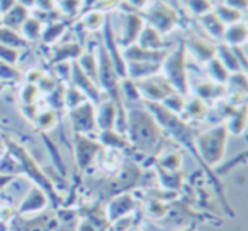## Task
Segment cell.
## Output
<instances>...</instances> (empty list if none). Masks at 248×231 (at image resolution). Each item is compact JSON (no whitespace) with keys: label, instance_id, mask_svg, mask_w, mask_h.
Returning <instances> with one entry per match:
<instances>
[{"label":"cell","instance_id":"obj_17","mask_svg":"<svg viewBox=\"0 0 248 231\" xmlns=\"http://www.w3.org/2000/svg\"><path fill=\"white\" fill-rule=\"evenodd\" d=\"M161 63H144V61H128L126 63V77L132 80H142L160 73Z\"/></svg>","mask_w":248,"mask_h":231},{"label":"cell","instance_id":"obj_41","mask_svg":"<svg viewBox=\"0 0 248 231\" xmlns=\"http://www.w3.org/2000/svg\"><path fill=\"white\" fill-rule=\"evenodd\" d=\"M64 96H65V86L62 83H58L57 87L51 93H48L49 108H52L55 111L64 108Z\"/></svg>","mask_w":248,"mask_h":231},{"label":"cell","instance_id":"obj_35","mask_svg":"<svg viewBox=\"0 0 248 231\" xmlns=\"http://www.w3.org/2000/svg\"><path fill=\"white\" fill-rule=\"evenodd\" d=\"M65 23L64 22H52L51 25H48L44 31H42V33H41V39L45 42V44H54V42H57L60 38H61V35L65 32Z\"/></svg>","mask_w":248,"mask_h":231},{"label":"cell","instance_id":"obj_32","mask_svg":"<svg viewBox=\"0 0 248 231\" xmlns=\"http://www.w3.org/2000/svg\"><path fill=\"white\" fill-rule=\"evenodd\" d=\"M212 10H214V13L219 17V20L225 26L237 23V22H241V19H243V12H240L237 9H232V7H230L227 4H219V6H217Z\"/></svg>","mask_w":248,"mask_h":231},{"label":"cell","instance_id":"obj_54","mask_svg":"<svg viewBox=\"0 0 248 231\" xmlns=\"http://www.w3.org/2000/svg\"><path fill=\"white\" fill-rule=\"evenodd\" d=\"M180 231H196V230H195V227H190V226H189V227H186V229H183V230H180Z\"/></svg>","mask_w":248,"mask_h":231},{"label":"cell","instance_id":"obj_36","mask_svg":"<svg viewBox=\"0 0 248 231\" xmlns=\"http://www.w3.org/2000/svg\"><path fill=\"white\" fill-rule=\"evenodd\" d=\"M0 44L17 50V47H23L25 45V38L20 36L15 29L6 28V26H0Z\"/></svg>","mask_w":248,"mask_h":231},{"label":"cell","instance_id":"obj_49","mask_svg":"<svg viewBox=\"0 0 248 231\" xmlns=\"http://www.w3.org/2000/svg\"><path fill=\"white\" fill-rule=\"evenodd\" d=\"M42 76H44V74H42V71H39V70L33 68V70H31V71H28V73H26V83L38 84V82L41 80V77H42Z\"/></svg>","mask_w":248,"mask_h":231},{"label":"cell","instance_id":"obj_19","mask_svg":"<svg viewBox=\"0 0 248 231\" xmlns=\"http://www.w3.org/2000/svg\"><path fill=\"white\" fill-rule=\"evenodd\" d=\"M248 29L246 22H237L225 28L222 41L230 47H243L247 42Z\"/></svg>","mask_w":248,"mask_h":231},{"label":"cell","instance_id":"obj_48","mask_svg":"<svg viewBox=\"0 0 248 231\" xmlns=\"http://www.w3.org/2000/svg\"><path fill=\"white\" fill-rule=\"evenodd\" d=\"M224 4H227L232 9H237L240 12H244L247 9L248 0H224Z\"/></svg>","mask_w":248,"mask_h":231},{"label":"cell","instance_id":"obj_3","mask_svg":"<svg viewBox=\"0 0 248 231\" xmlns=\"http://www.w3.org/2000/svg\"><path fill=\"white\" fill-rule=\"evenodd\" d=\"M187 51L185 42H182L176 50L167 52L164 60L161 61L160 71L161 76L167 80V83L173 87L174 92L182 96H189V77H187V66H186Z\"/></svg>","mask_w":248,"mask_h":231},{"label":"cell","instance_id":"obj_14","mask_svg":"<svg viewBox=\"0 0 248 231\" xmlns=\"http://www.w3.org/2000/svg\"><path fill=\"white\" fill-rule=\"evenodd\" d=\"M208 115H209L208 103L203 102L201 98L193 96V98L186 99V105H185V109L180 116L187 124H190V122H201V121L206 119Z\"/></svg>","mask_w":248,"mask_h":231},{"label":"cell","instance_id":"obj_51","mask_svg":"<svg viewBox=\"0 0 248 231\" xmlns=\"http://www.w3.org/2000/svg\"><path fill=\"white\" fill-rule=\"evenodd\" d=\"M126 1H128L129 6H131L132 9H135V10L144 9V7L147 6V3H148V0H126Z\"/></svg>","mask_w":248,"mask_h":231},{"label":"cell","instance_id":"obj_40","mask_svg":"<svg viewBox=\"0 0 248 231\" xmlns=\"http://www.w3.org/2000/svg\"><path fill=\"white\" fill-rule=\"evenodd\" d=\"M86 100H89L86 98V95L83 92H80L77 87L74 86H70V87H65V96H64V108H67L68 111L84 103Z\"/></svg>","mask_w":248,"mask_h":231},{"label":"cell","instance_id":"obj_46","mask_svg":"<svg viewBox=\"0 0 248 231\" xmlns=\"http://www.w3.org/2000/svg\"><path fill=\"white\" fill-rule=\"evenodd\" d=\"M19 76H20V73L13 66H9L0 60V80H13Z\"/></svg>","mask_w":248,"mask_h":231},{"label":"cell","instance_id":"obj_47","mask_svg":"<svg viewBox=\"0 0 248 231\" xmlns=\"http://www.w3.org/2000/svg\"><path fill=\"white\" fill-rule=\"evenodd\" d=\"M81 1L83 0H61L60 4H61V12L65 13V15H76L81 6Z\"/></svg>","mask_w":248,"mask_h":231},{"label":"cell","instance_id":"obj_5","mask_svg":"<svg viewBox=\"0 0 248 231\" xmlns=\"http://www.w3.org/2000/svg\"><path fill=\"white\" fill-rule=\"evenodd\" d=\"M142 17L145 23L151 25L161 35L170 33L180 23V16L177 10H174L171 6H169L167 3L161 0H157L155 3H153L150 9L144 12Z\"/></svg>","mask_w":248,"mask_h":231},{"label":"cell","instance_id":"obj_33","mask_svg":"<svg viewBox=\"0 0 248 231\" xmlns=\"http://www.w3.org/2000/svg\"><path fill=\"white\" fill-rule=\"evenodd\" d=\"M225 87H227V92L247 95V74L246 73H232V74H230V79H228Z\"/></svg>","mask_w":248,"mask_h":231},{"label":"cell","instance_id":"obj_34","mask_svg":"<svg viewBox=\"0 0 248 231\" xmlns=\"http://www.w3.org/2000/svg\"><path fill=\"white\" fill-rule=\"evenodd\" d=\"M22 29V33H23V38L25 39H29V41H35L41 36L42 33V23L39 19L36 17H26V20L22 23L20 26Z\"/></svg>","mask_w":248,"mask_h":231},{"label":"cell","instance_id":"obj_11","mask_svg":"<svg viewBox=\"0 0 248 231\" xmlns=\"http://www.w3.org/2000/svg\"><path fill=\"white\" fill-rule=\"evenodd\" d=\"M186 51H189L196 60H199L201 63L208 64L211 60H214L217 57V45L208 42L206 39L192 35L186 42H185Z\"/></svg>","mask_w":248,"mask_h":231},{"label":"cell","instance_id":"obj_31","mask_svg":"<svg viewBox=\"0 0 248 231\" xmlns=\"http://www.w3.org/2000/svg\"><path fill=\"white\" fill-rule=\"evenodd\" d=\"M208 74H209L211 82L217 84H222V86H225L230 79V71L222 66V63L217 57L208 63Z\"/></svg>","mask_w":248,"mask_h":231},{"label":"cell","instance_id":"obj_2","mask_svg":"<svg viewBox=\"0 0 248 231\" xmlns=\"http://www.w3.org/2000/svg\"><path fill=\"white\" fill-rule=\"evenodd\" d=\"M228 130L225 124H218L195 135V147L201 160L208 166H217L224 160L228 144Z\"/></svg>","mask_w":248,"mask_h":231},{"label":"cell","instance_id":"obj_25","mask_svg":"<svg viewBox=\"0 0 248 231\" xmlns=\"http://www.w3.org/2000/svg\"><path fill=\"white\" fill-rule=\"evenodd\" d=\"M32 124L41 132L52 131L57 127V124H58V111H55L52 108H46V109L38 111V114H36L35 119L32 121Z\"/></svg>","mask_w":248,"mask_h":231},{"label":"cell","instance_id":"obj_9","mask_svg":"<svg viewBox=\"0 0 248 231\" xmlns=\"http://www.w3.org/2000/svg\"><path fill=\"white\" fill-rule=\"evenodd\" d=\"M70 80H71L73 86L77 87L80 92H83L90 102H93L94 105L100 102V90H99V86L87 74H84V71L78 67L77 61H73L71 63Z\"/></svg>","mask_w":248,"mask_h":231},{"label":"cell","instance_id":"obj_39","mask_svg":"<svg viewBox=\"0 0 248 231\" xmlns=\"http://www.w3.org/2000/svg\"><path fill=\"white\" fill-rule=\"evenodd\" d=\"M121 96H122V100H131V102H138L141 100V95L138 92V87H137V83L129 79V77H125V79H121Z\"/></svg>","mask_w":248,"mask_h":231},{"label":"cell","instance_id":"obj_22","mask_svg":"<svg viewBox=\"0 0 248 231\" xmlns=\"http://www.w3.org/2000/svg\"><path fill=\"white\" fill-rule=\"evenodd\" d=\"M217 58L222 63V66L230 71V74L232 73H246L244 68L241 67L232 47L230 45H217Z\"/></svg>","mask_w":248,"mask_h":231},{"label":"cell","instance_id":"obj_27","mask_svg":"<svg viewBox=\"0 0 248 231\" xmlns=\"http://www.w3.org/2000/svg\"><path fill=\"white\" fill-rule=\"evenodd\" d=\"M201 17V23L202 26L205 28V31L215 39H221L222 41V36H224V32H225V25L219 20V17L214 13V10L199 16Z\"/></svg>","mask_w":248,"mask_h":231},{"label":"cell","instance_id":"obj_44","mask_svg":"<svg viewBox=\"0 0 248 231\" xmlns=\"http://www.w3.org/2000/svg\"><path fill=\"white\" fill-rule=\"evenodd\" d=\"M19 58V51L16 48L0 44V60L9 66H15Z\"/></svg>","mask_w":248,"mask_h":231},{"label":"cell","instance_id":"obj_50","mask_svg":"<svg viewBox=\"0 0 248 231\" xmlns=\"http://www.w3.org/2000/svg\"><path fill=\"white\" fill-rule=\"evenodd\" d=\"M33 4L44 12H49L54 9V0H35Z\"/></svg>","mask_w":248,"mask_h":231},{"label":"cell","instance_id":"obj_8","mask_svg":"<svg viewBox=\"0 0 248 231\" xmlns=\"http://www.w3.org/2000/svg\"><path fill=\"white\" fill-rule=\"evenodd\" d=\"M73 144H74V159L78 170L87 169L97 159V154L102 150L100 143L96 138H92L90 135L74 134Z\"/></svg>","mask_w":248,"mask_h":231},{"label":"cell","instance_id":"obj_55","mask_svg":"<svg viewBox=\"0 0 248 231\" xmlns=\"http://www.w3.org/2000/svg\"><path fill=\"white\" fill-rule=\"evenodd\" d=\"M131 231H137V230H131Z\"/></svg>","mask_w":248,"mask_h":231},{"label":"cell","instance_id":"obj_45","mask_svg":"<svg viewBox=\"0 0 248 231\" xmlns=\"http://www.w3.org/2000/svg\"><path fill=\"white\" fill-rule=\"evenodd\" d=\"M57 84H58V82H57L54 77H51V76H42V77H41V80L38 82L36 87H38V90H39V92L51 93V92L57 87Z\"/></svg>","mask_w":248,"mask_h":231},{"label":"cell","instance_id":"obj_4","mask_svg":"<svg viewBox=\"0 0 248 231\" xmlns=\"http://www.w3.org/2000/svg\"><path fill=\"white\" fill-rule=\"evenodd\" d=\"M96 57H97V84L109 95V99L113 100L119 109H125L121 96V77L118 76L115 66L103 44L99 45Z\"/></svg>","mask_w":248,"mask_h":231},{"label":"cell","instance_id":"obj_6","mask_svg":"<svg viewBox=\"0 0 248 231\" xmlns=\"http://www.w3.org/2000/svg\"><path fill=\"white\" fill-rule=\"evenodd\" d=\"M68 119L71 124L73 134L78 135H96V105L90 100L68 111Z\"/></svg>","mask_w":248,"mask_h":231},{"label":"cell","instance_id":"obj_1","mask_svg":"<svg viewBox=\"0 0 248 231\" xmlns=\"http://www.w3.org/2000/svg\"><path fill=\"white\" fill-rule=\"evenodd\" d=\"M125 135L131 147L153 151L160 144L164 131L147 108H131L126 109Z\"/></svg>","mask_w":248,"mask_h":231},{"label":"cell","instance_id":"obj_26","mask_svg":"<svg viewBox=\"0 0 248 231\" xmlns=\"http://www.w3.org/2000/svg\"><path fill=\"white\" fill-rule=\"evenodd\" d=\"M83 47L77 42L60 44L54 48V63H64L67 60H77L83 54Z\"/></svg>","mask_w":248,"mask_h":231},{"label":"cell","instance_id":"obj_42","mask_svg":"<svg viewBox=\"0 0 248 231\" xmlns=\"http://www.w3.org/2000/svg\"><path fill=\"white\" fill-rule=\"evenodd\" d=\"M38 93H39V90H38L36 84L25 83L19 92V99H20L22 105H32V103H36Z\"/></svg>","mask_w":248,"mask_h":231},{"label":"cell","instance_id":"obj_13","mask_svg":"<svg viewBox=\"0 0 248 231\" xmlns=\"http://www.w3.org/2000/svg\"><path fill=\"white\" fill-rule=\"evenodd\" d=\"M167 55V51L160 50V51H151L141 48L138 44H132L126 47L122 52V57L125 63L128 61H144V63H161L164 57Z\"/></svg>","mask_w":248,"mask_h":231},{"label":"cell","instance_id":"obj_7","mask_svg":"<svg viewBox=\"0 0 248 231\" xmlns=\"http://www.w3.org/2000/svg\"><path fill=\"white\" fill-rule=\"evenodd\" d=\"M135 83L141 95V100H145V102L161 103L170 93L174 92L173 87L167 83V80L160 74H155L142 80H137Z\"/></svg>","mask_w":248,"mask_h":231},{"label":"cell","instance_id":"obj_21","mask_svg":"<svg viewBox=\"0 0 248 231\" xmlns=\"http://www.w3.org/2000/svg\"><path fill=\"white\" fill-rule=\"evenodd\" d=\"M134 210V199L131 195L125 194L115 198L108 207V220L116 221L122 217H126Z\"/></svg>","mask_w":248,"mask_h":231},{"label":"cell","instance_id":"obj_12","mask_svg":"<svg viewBox=\"0 0 248 231\" xmlns=\"http://www.w3.org/2000/svg\"><path fill=\"white\" fill-rule=\"evenodd\" d=\"M118 111H119L118 105L110 99L99 102V105L96 108V127H97V131L115 130Z\"/></svg>","mask_w":248,"mask_h":231},{"label":"cell","instance_id":"obj_53","mask_svg":"<svg viewBox=\"0 0 248 231\" xmlns=\"http://www.w3.org/2000/svg\"><path fill=\"white\" fill-rule=\"evenodd\" d=\"M33 1L35 0H19V4H22L23 7H31V6H33Z\"/></svg>","mask_w":248,"mask_h":231},{"label":"cell","instance_id":"obj_38","mask_svg":"<svg viewBox=\"0 0 248 231\" xmlns=\"http://www.w3.org/2000/svg\"><path fill=\"white\" fill-rule=\"evenodd\" d=\"M186 99H187V98L182 96L180 93L173 92V93H170V95L161 102V105H163L166 109H169L170 112H173V114H176V115L180 116L182 112H183V109H185Z\"/></svg>","mask_w":248,"mask_h":231},{"label":"cell","instance_id":"obj_43","mask_svg":"<svg viewBox=\"0 0 248 231\" xmlns=\"http://www.w3.org/2000/svg\"><path fill=\"white\" fill-rule=\"evenodd\" d=\"M186 4L196 16H202L214 9L211 0H186Z\"/></svg>","mask_w":248,"mask_h":231},{"label":"cell","instance_id":"obj_52","mask_svg":"<svg viewBox=\"0 0 248 231\" xmlns=\"http://www.w3.org/2000/svg\"><path fill=\"white\" fill-rule=\"evenodd\" d=\"M13 179V175H4V173H0V189L4 188L7 183H10Z\"/></svg>","mask_w":248,"mask_h":231},{"label":"cell","instance_id":"obj_30","mask_svg":"<svg viewBox=\"0 0 248 231\" xmlns=\"http://www.w3.org/2000/svg\"><path fill=\"white\" fill-rule=\"evenodd\" d=\"M78 67L97 84V57L93 52H83L77 58Z\"/></svg>","mask_w":248,"mask_h":231},{"label":"cell","instance_id":"obj_16","mask_svg":"<svg viewBox=\"0 0 248 231\" xmlns=\"http://www.w3.org/2000/svg\"><path fill=\"white\" fill-rule=\"evenodd\" d=\"M227 95V87L222 84H217L211 80L208 82H199L195 86V96L201 98L203 102H218L224 99Z\"/></svg>","mask_w":248,"mask_h":231},{"label":"cell","instance_id":"obj_15","mask_svg":"<svg viewBox=\"0 0 248 231\" xmlns=\"http://www.w3.org/2000/svg\"><path fill=\"white\" fill-rule=\"evenodd\" d=\"M48 205V198L44 194V191H41L39 188H32L26 197L22 199L17 213L19 214H31V213H38L42 211L45 207Z\"/></svg>","mask_w":248,"mask_h":231},{"label":"cell","instance_id":"obj_18","mask_svg":"<svg viewBox=\"0 0 248 231\" xmlns=\"http://www.w3.org/2000/svg\"><path fill=\"white\" fill-rule=\"evenodd\" d=\"M137 44L141 47V48H145V50H151V51H160L164 48V41H163V35L155 31L151 25L145 23L138 39H137Z\"/></svg>","mask_w":248,"mask_h":231},{"label":"cell","instance_id":"obj_23","mask_svg":"<svg viewBox=\"0 0 248 231\" xmlns=\"http://www.w3.org/2000/svg\"><path fill=\"white\" fill-rule=\"evenodd\" d=\"M96 162L106 172H118L122 167V153L121 150L102 147L100 153L97 154Z\"/></svg>","mask_w":248,"mask_h":231},{"label":"cell","instance_id":"obj_20","mask_svg":"<svg viewBox=\"0 0 248 231\" xmlns=\"http://www.w3.org/2000/svg\"><path fill=\"white\" fill-rule=\"evenodd\" d=\"M96 140L100 143L105 148H115V150H124L129 147V141L125 134H121L115 130H106V131H97Z\"/></svg>","mask_w":248,"mask_h":231},{"label":"cell","instance_id":"obj_28","mask_svg":"<svg viewBox=\"0 0 248 231\" xmlns=\"http://www.w3.org/2000/svg\"><path fill=\"white\" fill-rule=\"evenodd\" d=\"M26 17H28V9L23 7L19 3H15L4 13V16H3V26L16 31V28H20L22 26V23L26 20Z\"/></svg>","mask_w":248,"mask_h":231},{"label":"cell","instance_id":"obj_10","mask_svg":"<svg viewBox=\"0 0 248 231\" xmlns=\"http://www.w3.org/2000/svg\"><path fill=\"white\" fill-rule=\"evenodd\" d=\"M144 25H145V20H144L142 15H140L137 12L126 13L124 17L121 36H119V39H116L119 47L122 45L124 48H126L132 44H137V39H138Z\"/></svg>","mask_w":248,"mask_h":231},{"label":"cell","instance_id":"obj_24","mask_svg":"<svg viewBox=\"0 0 248 231\" xmlns=\"http://www.w3.org/2000/svg\"><path fill=\"white\" fill-rule=\"evenodd\" d=\"M224 124H225L230 135L241 137L247 128V105L237 108V111Z\"/></svg>","mask_w":248,"mask_h":231},{"label":"cell","instance_id":"obj_37","mask_svg":"<svg viewBox=\"0 0 248 231\" xmlns=\"http://www.w3.org/2000/svg\"><path fill=\"white\" fill-rule=\"evenodd\" d=\"M105 20H106V17H105L103 12H99V10L94 9V10L87 12L83 16L81 23H83L84 29H87V31H97V29L103 28Z\"/></svg>","mask_w":248,"mask_h":231},{"label":"cell","instance_id":"obj_29","mask_svg":"<svg viewBox=\"0 0 248 231\" xmlns=\"http://www.w3.org/2000/svg\"><path fill=\"white\" fill-rule=\"evenodd\" d=\"M157 165L164 172H179L183 165V157L176 150H166L157 157Z\"/></svg>","mask_w":248,"mask_h":231}]
</instances>
